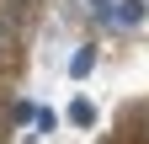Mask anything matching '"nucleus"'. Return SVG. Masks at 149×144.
<instances>
[{
    "instance_id": "nucleus-1",
    "label": "nucleus",
    "mask_w": 149,
    "mask_h": 144,
    "mask_svg": "<svg viewBox=\"0 0 149 144\" xmlns=\"http://www.w3.org/2000/svg\"><path fill=\"white\" fill-rule=\"evenodd\" d=\"M144 16H149V6H144V0H117L107 22H117V27H139Z\"/></svg>"
},
{
    "instance_id": "nucleus-2",
    "label": "nucleus",
    "mask_w": 149,
    "mask_h": 144,
    "mask_svg": "<svg viewBox=\"0 0 149 144\" xmlns=\"http://www.w3.org/2000/svg\"><path fill=\"white\" fill-rule=\"evenodd\" d=\"M91 69H96V43H80V48H74V59H69V75L85 80Z\"/></svg>"
},
{
    "instance_id": "nucleus-4",
    "label": "nucleus",
    "mask_w": 149,
    "mask_h": 144,
    "mask_svg": "<svg viewBox=\"0 0 149 144\" xmlns=\"http://www.w3.org/2000/svg\"><path fill=\"white\" fill-rule=\"evenodd\" d=\"M11 117H16V123H37V107H32V101H16Z\"/></svg>"
},
{
    "instance_id": "nucleus-6",
    "label": "nucleus",
    "mask_w": 149,
    "mask_h": 144,
    "mask_svg": "<svg viewBox=\"0 0 149 144\" xmlns=\"http://www.w3.org/2000/svg\"><path fill=\"white\" fill-rule=\"evenodd\" d=\"M91 6L101 11V22H107V16H112V0H91Z\"/></svg>"
},
{
    "instance_id": "nucleus-3",
    "label": "nucleus",
    "mask_w": 149,
    "mask_h": 144,
    "mask_svg": "<svg viewBox=\"0 0 149 144\" xmlns=\"http://www.w3.org/2000/svg\"><path fill=\"white\" fill-rule=\"evenodd\" d=\"M69 123H74V128H91V123H96V107H91L85 96H74L69 101Z\"/></svg>"
},
{
    "instance_id": "nucleus-5",
    "label": "nucleus",
    "mask_w": 149,
    "mask_h": 144,
    "mask_svg": "<svg viewBox=\"0 0 149 144\" xmlns=\"http://www.w3.org/2000/svg\"><path fill=\"white\" fill-rule=\"evenodd\" d=\"M27 6H32V0H6V16H22Z\"/></svg>"
}]
</instances>
